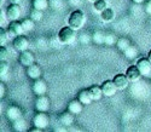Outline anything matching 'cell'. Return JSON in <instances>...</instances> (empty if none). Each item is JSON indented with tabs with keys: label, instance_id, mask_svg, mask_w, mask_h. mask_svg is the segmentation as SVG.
<instances>
[{
	"label": "cell",
	"instance_id": "cell-23",
	"mask_svg": "<svg viewBox=\"0 0 151 132\" xmlns=\"http://www.w3.org/2000/svg\"><path fill=\"white\" fill-rule=\"evenodd\" d=\"M116 45H117V49L123 52L126 49H128L131 46V43H129V40L127 38H120L117 40V43H116Z\"/></svg>",
	"mask_w": 151,
	"mask_h": 132
},
{
	"label": "cell",
	"instance_id": "cell-2",
	"mask_svg": "<svg viewBox=\"0 0 151 132\" xmlns=\"http://www.w3.org/2000/svg\"><path fill=\"white\" fill-rule=\"evenodd\" d=\"M76 34H75V29H73L70 25L69 27H63L59 32H58V40L60 44L63 45H69L71 43H74Z\"/></svg>",
	"mask_w": 151,
	"mask_h": 132
},
{
	"label": "cell",
	"instance_id": "cell-20",
	"mask_svg": "<svg viewBox=\"0 0 151 132\" xmlns=\"http://www.w3.org/2000/svg\"><path fill=\"white\" fill-rule=\"evenodd\" d=\"M100 18H102L103 22H111L112 20L115 18V12L112 9H109L106 7L102 14H100Z\"/></svg>",
	"mask_w": 151,
	"mask_h": 132
},
{
	"label": "cell",
	"instance_id": "cell-22",
	"mask_svg": "<svg viewBox=\"0 0 151 132\" xmlns=\"http://www.w3.org/2000/svg\"><path fill=\"white\" fill-rule=\"evenodd\" d=\"M33 7L45 11L48 7V0H33Z\"/></svg>",
	"mask_w": 151,
	"mask_h": 132
},
{
	"label": "cell",
	"instance_id": "cell-32",
	"mask_svg": "<svg viewBox=\"0 0 151 132\" xmlns=\"http://www.w3.org/2000/svg\"><path fill=\"white\" fill-rule=\"evenodd\" d=\"M7 58H9V52H7L6 47L1 46V47H0V59H1V61H6Z\"/></svg>",
	"mask_w": 151,
	"mask_h": 132
},
{
	"label": "cell",
	"instance_id": "cell-37",
	"mask_svg": "<svg viewBox=\"0 0 151 132\" xmlns=\"http://www.w3.org/2000/svg\"><path fill=\"white\" fill-rule=\"evenodd\" d=\"M133 1L135 4H142V3H144V0H133Z\"/></svg>",
	"mask_w": 151,
	"mask_h": 132
},
{
	"label": "cell",
	"instance_id": "cell-9",
	"mask_svg": "<svg viewBox=\"0 0 151 132\" xmlns=\"http://www.w3.org/2000/svg\"><path fill=\"white\" fill-rule=\"evenodd\" d=\"M47 91V84L45 80L42 79H36L33 84V92L36 96H40V95H45Z\"/></svg>",
	"mask_w": 151,
	"mask_h": 132
},
{
	"label": "cell",
	"instance_id": "cell-6",
	"mask_svg": "<svg viewBox=\"0 0 151 132\" xmlns=\"http://www.w3.org/2000/svg\"><path fill=\"white\" fill-rule=\"evenodd\" d=\"M35 109L37 112H47L50 109V99L45 95L37 96L35 99Z\"/></svg>",
	"mask_w": 151,
	"mask_h": 132
},
{
	"label": "cell",
	"instance_id": "cell-36",
	"mask_svg": "<svg viewBox=\"0 0 151 132\" xmlns=\"http://www.w3.org/2000/svg\"><path fill=\"white\" fill-rule=\"evenodd\" d=\"M9 1H10V4H21V1H22V0H9Z\"/></svg>",
	"mask_w": 151,
	"mask_h": 132
},
{
	"label": "cell",
	"instance_id": "cell-39",
	"mask_svg": "<svg viewBox=\"0 0 151 132\" xmlns=\"http://www.w3.org/2000/svg\"><path fill=\"white\" fill-rule=\"evenodd\" d=\"M90 1H93L94 3V1H97V0H90Z\"/></svg>",
	"mask_w": 151,
	"mask_h": 132
},
{
	"label": "cell",
	"instance_id": "cell-14",
	"mask_svg": "<svg viewBox=\"0 0 151 132\" xmlns=\"http://www.w3.org/2000/svg\"><path fill=\"white\" fill-rule=\"evenodd\" d=\"M6 116L11 121H15L17 119L22 117V110L17 107V105H11V107L7 108V110H6Z\"/></svg>",
	"mask_w": 151,
	"mask_h": 132
},
{
	"label": "cell",
	"instance_id": "cell-33",
	"mask_svg": "<svg viewBox=\"0 0 151 132\" xmlns=\"http://www.w3.org/2000/svg\"><path fill=\"white\" fill-rule=\"evenodd\" d=\"M145 9H146V12H147V14L151 15V0L146 4V7H145Z\"/></svg>",
	"mask_w": 151,
	"mask_h": 132
},
{
	"label": "cell",
	"instance_id": "cell-13",
	"mask_svg": "<svg viewBox=\"0 0 151 132\" xmlns=\"http://www.w3.org/2000/svg\"><path fill=\"white\" fill-rule=\"evenodd\" d=\"M28 46H29V41L27 40V38H24V36H22V35L15 38V40H14V47H15L17 51L22 52V51H24V50H27Z\"/></svg>",
	"mask_w": 151,
	"mask_h": 132
},
{
	"label": "cell",
	"instance_id": "cell-16",
	"mask_svg": "<svg viewBox=\"0 0 151 132\" xmlns=\"http://www.w3.org/2000/svg\"><path fill=\"white\" fill-rule=\"evenodd\" d=\"M59 123L62 125H64V126H70L74 123V114L70 113L69 110L68 112H63L59 115Z\"/></svg>",
	"mask_w": 151,
	"mask_h": 132
},
{
	"label": "cell",
	"instance_id": "cell-38",
	"mask_svg": "<svg viewBox=\"0 0 151 132\" xmlns=\"http://www.w3.org/2000/svg\"><path fill=\"white\" fill-rule=\"evenodd\" d=\"M149 59L151 61V50H150V52H149Z\"/></svg>",
	"mask_w": 151,
	"mask_h": 132
},
{
	"label": "cell",
	"instance_id": "cell-29",
	"mask_svg": "<svg viewBox=\"0 0 151 132\" xmlns=\"http://www.w3.org/2000/svg\"><path fill=\"white\" fill-rule=\"evenodd\" d=\"M7 36H10L9 32L5 30L4 28H0V45L1 46H5V44L7 41Z\"/></svg>",
	"mask_w": 151,
	"mask_h": 132
},
{
	"label": "cell",
	"instance_id": "cell-15",
	"mask_svg": "<svg viewBox=\"0 0 151 132\" xmlns=\"http://www.w3.org/2000/svg\"><path fill=\"white\" fill-rule=\"evenodd\" d=\"M27 75L30 79H33V80L40 79V76H41V69H40V67L37 64H35V63L30 64L29 67H27Z\"/></svg>",
	"mask_w": 151,
	"mask_h": 132
},
{
	"label": "cell",
	"instance_id": "cell-3",
	"mask_svg": "<svg viewBox=\"0 0 151 132\" xmlns=\"http://www.w3.org/2000/svg\"><path fill=\"white\" fill-rule=\"evenodd\" d=\"M48 123H50V119H48L46 112H39L33 117V125L41 128V130L46 128L48 126Z\"/></svg>",
	"mask_w": 151,
	"mask_h": 132
},
{
	"label": "cell",
	"instance_id": "cell-5",
	"mask_svg": "<svg viewBox=\"0 0 151 132\" xmlns=\"http://www.w3.org/2000/svg\"><path fill=\"white\" fill-rule=\"evenodd\" d=\"M9 35L11 38H17L19 35H22V33L24 32L23 27H22V23L18 21H11V23L9 24V28H7Z\"/></svg>",
	"mask_w": 151,
	"mask_h": 132
},
{
	"label": "cell",
	"instance_id": "cell-21",
	"mask_svg": "<svg viewBox=\"0 0 151 132\" xmlns=\"http://www.w3.org/2000/svg\"><path fill=\"white\" fill-rule=\"evenodd\" d=\"M123 55L127 57L128 59H134L138 56V50H137V47H134L133 45H131L128 49H126L123 51Z\"/></svg>",
	"mask_w": 151,
	"mask_h": 132
},
{
	"label": "cell",
	"instance_id": "cell-25",
	"mask_svg": "<svg viewBox=\"0 0 151 132\" xmlns=\"http://www.w3.org/2000/svg\"><path fill=\"white\" fill-rule=\"evenodd\" d=\"M21 23H22V27H23L24 32H30V30L34 28V21H33L30 17L23 20Z\"/></svg>",
	"mask_w": 151,
	"mask_h": 132
},
{
	"label": "cell",
	"instance_id": "cell-34",
	"mask_svg": "<svg viewBox=\"0 0 151 132\" xmlns=\"http://www.w3.org/2000/svg\"><path fill=\"white\" fill-rule=\"evenodd\" d=\"M4 92H5L4 84H0V97H4Z\"/></svg>",
	"mask_w": 151,
	"mask_h": 132
},
{
	"label": "cell",
	"instance_id": "cell-10",
	"mask_svg": "<svg viewBox=\"0 0 151 132\" xmlns=\"http://www.w3.org/2000/svg\"><path fill=\"white\" fill-rule=\"evenodd\" d=\"M19 63L23 65V67H29L30 64L34 63V55L33 52L28 51V50H24L21 52L19 55Z\"/></svg>",
	"mask_w": 151,
	"mask_h": 132
},
{
	"label": "cell",
	"instance_id": "cell-17",
	"mask_svg": "<svg viewBox=\"0 0 151 132\" xmlns=\"http://www.w3.org/2000/svg\"><path fill=\"white\" fill-rule=\"evenodd\" d=\"M82 103L79 101V99H75V101H70L69 104H68V110L70 113H73L74 115L75 114H80L82 112Z\"/></svg>",
	"mask_w": 151,
	"mask_h": 132
},
{
	"label": "cell",
	"instance_id": "cell-11",
	"mask_svg": "<svg viewBox=\"0 0 151 132\" xmlns=\"http://www.w3.org/2000/svg\"><path fill=\"white\" fill-rule=\"evenodd\" d=\"M112 80H114V83L119 90H126L129 84V80L126 74H116Z\"/></svg>",
	"mask_w": 151,
	"mask_h": 132
},
{
	"label": "cell",
	"instance_id": "cell-26",
	"mask_svg": "<svg viewBox=\"0 0 151 132\" xmlns=\"http://www.w3.org/2000/svg\"><path fill=\"white\" fill-rule=\"evenodd\" d=\"M30 18H32L34 22L41 21V18H42V11L33 7V10H32V12H30Z\"/></svg>",
	"mask_w": 151,
	"mask_h": 132
},
{
	"label": "cell",
	"instance_id": "cell-19",
	"mask_svg": "<svg viewBox=\"0 0 151 132\" xmlns=\"http://www.w3.org/2000/svg\"><path fill=\"white\" fill-rule=\"evenodd\" d=\"M88 91H90V94L92 95L93 101H99L100 98H102V96L104 95V94H103L102 87H99V86H97V85L91 86V87L88 88Z\"/></svg>",
	"mask_w": 151,
	"mask_h": 132
},
{
	"label": "cell",
	"instance_id": "cell-12",
	"mask_svg": "<svg viewBox=\"0 0 151 132\" xmlns=\"http://www.w3.org/2000/svg\"><path fill=\"white\" fill-rule=\"evenodd\" d=\"M126 75H127L128 80H129L131 83L138 81V80L140 79V76H143L142 73H140V70L138 69L137 65H131V67H128L127 70H126Z\"/></svg>",
	"mask_w": 151,
	"mask_h": 132
},
{
	"label": "cell",
	"instance_id": "cell-27",
	"mask_svg": "<svg viewBox=\"0 0 151 132\" xmlns=\"http://www.w3.org/2000/svg\"><path fill=\"white\" fill-rule=\"evenodd\" d=\"M92 40L96 43V44H102V43H105V35L100 32H96L93 35H92Z\"/></svg>",
	"mask_w": 151,
	"mask_h": 132
},
{
	"label": "cell",
	"instance_id": "cell-4",
	"mask_svg": "<svg viewBox=\"0 0 151 132\" xmlns=\"http://www.w3.org/2000/svg\"><path fill=\"white\" fill-rule=\"evenodd\" d=\"M137 67L140 70L143 76H150L151 75V61L149 58H140L137 62Z\"/></svg>",
	"mask_w": 151,
	"mask_h": 132
},
{
	"label": "cell",
	"instance_id": "cell-7",
	"mask_svg": "<svg viewBox=\"0 0 151 132\" xmlns=\"http://www.w3.org/2000/svg\"><path fill=\"white\" fill-rule=\"evenodd\" d=\"M6 15L10 21H17L21 16V7L18 4H10L6 10Z\"/></svg>",
	"mask_w": 151,
	"mask_h": 132
},
{
	"label": "cell",
	"instance_id": "cell-1",
	"mask_svg": "<svg viewBox=\"0 0 151 132\" xmlns=\"http://www.w3.org/2000/svg\"><path fill=\"white\" fill-rule=\"evenodd\" d=\"M85 22H86V16L83 14V11H81V10L73 11L68 18V24L75 30H79L80 28H82Z\"/></svg>",
	"mask_w": 151,
	"mask_h": 132
},
{
	"label": "cell",
	"instance_id": "cell-30",
	"mask_svg": "<svg viewBox=\"0 0 151 132\" xmlns=\"http://www.w3.org/2000/svg\"><path fill=\"white\" fill-rule=\"evenodd\" d=\"M7 72H9V63H7V61H1V62H0V75L4 76V75L7 74Z\"/></svg>",
	"mask_w": 151,
	"mask_h": 132
},
{
	"label": "cell",
	"instance_id": "cell-18",
	"mask_svg": "<svg viewBox=\"0 0 151 132\" xmlns=\"http://www.w3.org/2000/svg\"><path fill=\"white\" fill-rule=\"evenodd\" d=\"M78 99L82 103V104H90L92 101H93V98H92V95L90 94V91L88 90H82V91H80L79 92V95H78Z\"/></svg>",
	"mask_w": 151,
	"mask_h": 132
},
{
	"label": "cell",
	"instance_id": "cell-35",
	"mask_svg": "<svg viewBox=\"0 0 151 132\" xmlns=\"http://www.w3.org/2000/svg\"><path fill=\"white\" fill-rule=\"evenodd\" d=\"M29 131H30V132H40V131H42V130L39 128V127H36V126H34V127H32Z\"/></svg>",
	"mask_w": 151,
	"mask_h": 132
},
{
	"label": "cell",
	"instance_id": "cell-31",
	"mask_svg": "<svg viewBox=\"0 0 151 132\" xmlns=\"http://www.w3.org/2000/svg\"><path fill=\"white\" fill-rule=\"evenodd\" d=\"M119 39H116V36L114 34H109V35H105V44L108 45H112V44H115L117 43Z\"/></svg>",
	"mask_w": 151,
	"mask_h": 132
},
{
	"label": "cell",
	"instance_id": "cell-24",
	"mask_svg": "<svg viewBox=\"0 0 151 132\" xmlns=\"http://www.w3.org/2000/svg\"><path fill=\"white\" fill-rule=\"evenodd\" d=\"M94 10L97 12H99V14H102V12L108 7V4L105 0H97V1H94V5H93Z\"/></svg>",
	"mask_w": 151,
	"mask_h": 132
},
{
	"label": "cell",
	"instance_id": "cell-8",
	"mask_svg": "<svg viewBox=\"0 0 151 132\" xmlns=\"http://www.w3.org/2000/svg\"><path fill=\"white\" fill-rule=\"evenodd\" d=\"M102 90H103V94L104 96H108V97H111L116 94V91L119 90L114 83V80H106L102 84Z\"/></svg>",
	"mask_w": 151,
	"mask_h": 132
},
{
	"label": "cell",
	"instance_id": "cell-28",
	"mask_svg": "<svg viewBox=\"0 0 151 132\" xmlns=\"http://www.w3.org/2000/svg\"><path fill=\"white\" fill-rule=\"evenodd\" d=\"M12 123H14V128L16 131H23L24 128H26V121L22 120V117L21 119H17V120L12 121Z\"/></svg>",
	"mask_w": 151,
	"mask_h": 132
}]
</instances>
